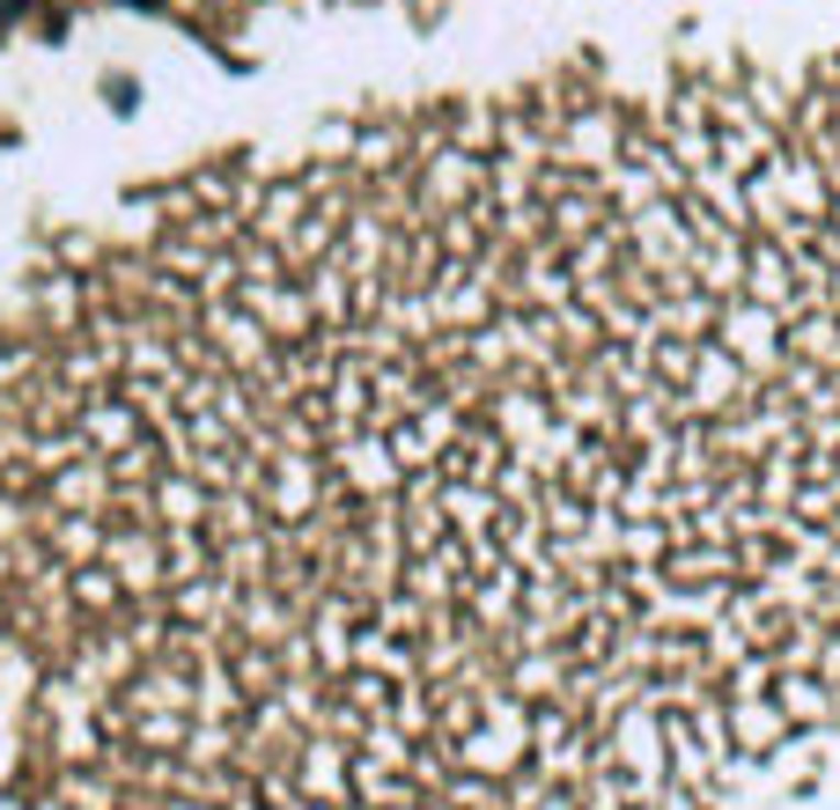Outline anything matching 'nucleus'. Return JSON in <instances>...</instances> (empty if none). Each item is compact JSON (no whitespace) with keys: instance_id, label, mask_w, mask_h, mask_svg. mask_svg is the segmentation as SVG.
Wrapping results in <instances>:
<instances>
[{"instance_id":"1","label":"nucleus","mask_w":840,"mask_h":810,"mask_svg":"<svg viewBox=\"0 0 840 810\" xmlns=\"http://www.w3.org/2000/svg\"><path fill=\"white\" fill-rule=\"evenodd\" d=\"M15 810L840 788V45L251 147L0 318Z\"/></svg>"}]
</instances>
